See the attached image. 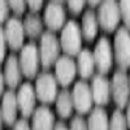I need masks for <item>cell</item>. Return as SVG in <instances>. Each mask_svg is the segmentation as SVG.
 I'll return each instance as SVG.
<instances>
[{
  "label": "cell",
  "mask_w": 130,
  "mask_h": 130,
  "mask_svg": "<svg viewBox=\"0 0 130 130\" xmlns=\"http://www.w3.org/2000/svg\"><path fill=\"white\" fill-rule=\"evenodd\" d=\"M26 3H27V8L30 9L31 13H38L43 7L42 0H34V2H26Z\"/></svg>",
  "instance_id": "30"
},
{
  "label": "cell",
  "mask_w": 130,
  "mask_h": 130,
  "mask_svg": "<svg viewBox=\"0 0 130 130\" xmlns=\"http://www.w3.org/2000/svg\"><path fill=\"white\" fill-rule=\"evenodd\" d=\"M118 8H120V16L121 20L124 21V27L130 30V0H122L118 3Z\"/></svg>",
  "instance_id": "24"
},
{
  "label": "cell",
  "mask_w": 130,
  "mask_h": 130,
  "mask_svg": "<svg viewBox=\"0 0 130 130\" xmlns=\"http://www.w3.org/2000/svg\"><path fill=\"white\" fill-rule=\"evenodd\" d=\"M92 55L95 60V67L99 70V74H107L111 70L113 64V51L111 42L105 37H102L98 40Z\"/></svg>",
  "instance_id": "8"
},
{
  "label": "cell",
  "mask_w": 130,
  "mask_h": 130,
  "mask_svg": "<svg viewBox=\"0 0 130 130\" xmlns=\"http://www.w3.org/2000/svg\"><path fill=\"white\" fill-rule=\"evenodd\" d=\"M72 98H73V104H74L75 111L79 115H85L90 112L94 100H92L91 87L86 81H78L74 85Z\"/></svg>",
  "instance_id": "9"
},
{
  "label": "cell",
  "mask_w": 130,
  "mask_h": 130,
  "mask_svg": "<svg viewBox=\"0 0 130 130\" xmlns=\"http://www.w3.org/2000/svg\"><path fill=\"white\" fill-rule=\"evenodd\" d=\"M60 47L67 56H75L81 52L82 47V31L75 21H68L61 30Z\"/></svg>",
  "instance_id": "1"
},
{
  "label": "cell",
  "mask_w": 130,
  "mask_h": 130,
  "mask_svg": "<svg viewBox=\"0 0 130 130\" xmlns=\"http://www.w3.org/2000/svg\"><path fill=\"white\" fill-rule=\"evenodd\" d=\"M9 14V4L8 2H0V24L8 21Z\"/></svg>",
  "instance_id": "29"
},
{
  "label": "cell",
  "mask_w": 130,
  "mask_h": 130,
  "mask_svg": "<svg viewBox=\"0 0 130 130\" xmlns=\"http://www.w3.org/2000/svg\"><path fill=\"white\" fill-rule=\"evenodd\" d=\"M25 34L30 38H37L42 34L43 30V21L37 13H29L24 21Z\"/></svg>",
  "instance_id": "22"
},
{
  "label": "cell",
  "mask_w": 130,
  "mask_h": 130,
  "mask_svg": "<svg viewBox=\"0 0 130 130\" xmlns=\"http://www.w3.org/2000/svg\"><path fill=\"white\" fill-rule=\"evenodd\" d=\"M4 85H5V79H4V74L0 70V98H2L3 92H4Z\"/></svg>",
  "instance_id": "32"
},
{
  "label": "cell",
  "mask_w": 130,
  "mask_h": 130,
  "mask_svg": "<svg viewBox=\"0 0 130 130\" xmlns=\"http://www.w3.org/2000/svg\"><path fill=\"white\" fill-rule=\"evenodd\" d=\"M98 21L99 25L104 31L112 32L117 29L118 24H120V8H118V3L113 2V0H108V2H102L99 5V10H98Z\"/></svg>",
  "instance_id": "3"
},
{
  "label": "cell",
  "mask_w": 130,
  "mask_h": 130,
  "mask_svg": "<svg viewBox=\"0 0 130 130\" xmlns=\"http://www.w3.org/2000/svg\"><path fill=\"white\" fill-rule=\"evenodd\" d=\"M21 72L26 78H34L38 69H39V48L37 47L35 43H27L21 50V55L18 59Z\"/></svg>",
  "instance_id": "4"
},
{
  "label": "cell",
  "mask_w": 130,
  "mask_h": 130,
  "mask_svg": "<svg viewBox=\"0 0 130 130\" xmlns=\"http://www.w3.org/2000/svg\"><path fill=\"white\" fill-rule=\"evenodd\" d=\"M89 130H109V120H108L107 112L103 108L98 107L91 112L87 120Z\"/></svg>",
  "instance_id": "21"
},
{
  "label": "cell",
  "mask_w": 130,
  "mask_h": 130,
  "mask_svg": "<svg viewBox=\"0 0 130 130\" xmlns=\"http://www.w3.org/2000/svg\"><path fill=\"white\" fill-rule=\"evenodd\" d=\"M8 4H9V9L13 10V13L17 16L24 14L27 7V3L22 2V0H13V2H8Z\"/></svg>",
  "instance_id": "25"
},
{
  "label": "cell",
  "mask_w": 130,
  "mask_h": 130,
  "mask_svg": "<svg viewBox=\"0 0 130 130\" xmlns=\"http://www.w3.org/2000/svg\"><path fill=\"white\" fill-rule=\"evenodd\" d=\"M31 122V130H53L55 116L48 107L42 105L34 111Z\"/></svg>",
  "instance_id": "16"
},
{
  "label": "cell",
  "mask_w": 130,
  "mask_h": 130,
  "mask_svg": "<svg viewBox=\"0 0 130 130\" xmlns=\"http://www.w3.org/2000/svg\"><path fill=\"white\" fill-rule=\"evenodd\" d=\"M60 40L56 38V35L51 31H47L42 34L40 38V46H39V57L40 64L43 68H51L53 64H56L59 55H60Z\"/></svg>",
  "instance_id": "2"
},
{
  "label": "cell",
  "mask_w": 130,
  "mask_h": 130,
  "mask_svg": "<svg viewBox=\"0 0 130 130\" xmlns=\"http://www.w3.org/2000/svg\"><path fill=\"white\" fill-rule=\"evenodd\" d=\"M98 27H99V21H98V16L92 9H89L82 17V37L89 40L92 42L96 38L98 34Z\"/></svg>",
  "instance_id": "18"
},
{
  "label": "cell",
  "mask_w": 130,
  "mask_h": 130,
  "mask_svg": "<svg viewBox=\"0 0 130 130\" xmlns=\"http://www.w3.org/2000/svg\"><path fill=\"white\" fill-rule=\"evenodd\" d=\"M5 51H7V40L4 35V29L0 27V64H3L5 59Z\"/></svg>",
  "instance_id": "28"
},
{
  "label": "cell",
  "mask_w": 130,
  "mask_h": 130,
  "mask_svg": "<svg viewBox=\"0 0 130 130\" xmlns=\"http://www.w3.org/2000/svg\"><path fill=\"white\" fill-rule=\"evenodd\" d=\"M55 102H56V112L60 117L68 118L72 116L74 104H73L72 94L68 90H62L60 94H57Z\"/></svg>",
  "instance_id": "20"
},
{
  "label": "cell",
  "mask_w": 130,
  "mask_h": 130,
  "mask_svg": "<svg viewBox=\"0 0 130 130\" xmlns=\"http://www.w3.org/2000/svg\"><path fill=\"white\" fill-rule=\"evenodd\" d=\"M2 126H3V117H2V112H0V130H2Z\"/></svg>",
  "instance_id": "36"
},
{
  "label": "cell",
  "mask_w": 130,
  "mask_h": 130,
  "mask_svg": "<svg viewBox=\"0 0 130 130\" xmlns=\"http://www.w3.org/2000/svg\"><path fill=\"white\" fill-rule=\"evenodd\" d=\"M94 69H95V60L92 52L90 50H81V52L78 53L77 72L83 79H87L94 74Z\"/></svg>",
  "instance_id": "19"
},
{
  "label": "cell",
  "mask_w": 130,
  "mask_h": 130,
  "mask_svg": "<svg viewBox=\"0 0 130 130\" xmlns=\"http://www.w3.org/2000/svg\"><path fill=\"white\" fill-rule=\"evenodd\" d=\"M69 130H89L87 129V122H86L81 116H75L70 121Z\"/></svg>",
  "instance_id": "26"
},
{
  "label": "cell",
  "mask_w": 130,
  "mask_h": 130,
  "mask_svg": "<svg viewBox=\"0 0 130 130\" xmlns=\"http://www.w3.org/2000/svg\"><path fill=\"white\" fill-rule=\"evenodd\" d=\"M109 130H127L126 117L120 109H116L112 113L109 120Z\"/></svg>",
  "instance_id": "23"
},
{
  "label": "cell",
  "mask_w": 130,
  "mask_h": 130,
  "mask_svg": "<svg viewBox=\"0 0 130 130\" xmlns=\"http://www.w3.org/2000/svg\"><path fill=\"white\" fill-rule=\"evenodd\" d=\"M77 74V65L70 56H61L55 64V78L62 87L69 86Z\"/></svg>",
  "instance_id": "11"
},
{
  "label": "cell",
  "mask_w": 130,
  "mask_h": 130,
  "mask_svg": "<svg viewBox=\"0 0 130 130\" xmlns=\"http://www.w3.org/2000/svg\"><path fill=\"white\" fill-rule=\"evenodd\" d=\"M44 24L50 31H59L65 26V9L61 2H50L44 10Z\"/></svg>",
  "instance_id": "13"
},
{
  "label": "cell",
  "mask_w": 130,
  "mask_h": 130,
  "mask_svg": "<svg viewBox=\"0 0 130 130\" xmlns=\"http://www.w3.org/2000/svg\"><path fill=\"white\" fill-rule=\"evenodd\" d=\"M35 94L38 99L44 104L55 102L57 96V81L55 75L48 72L42 73L35 82Z\"/></svg>",
  "instance_id": "7"
},
{
  "label": "cell",
  "mask_w": 130,
  "mask_h": 130,
  "mask_svg": "<svg viewBox=\"0 0 130 130\" xmlns=\"http://www.w3.org/2000/svg\"><path fill=\"white\" fill-rule=\"evenodd\" d=\"M13 130H31V126L29 125V122L25 120V118H21V120L16 121Z\"/></svg>",
  "instance_id": "31"
},
{
  "label": "cell",
  "mask_w": 130,
  "mask_h": 130,
  "mask_svg": "<svg viewBox=\"0 0 130 130\" xmlns=\"http://www.w3.org/2000/svg\"><path fill=\"white\" fill-rule=\"evenodd\" d=\"M4 35L7 44L10 50L18 51L24 47V39H25V29L24 22L17 17H12L7 21V25L4 29Z\"/></svg>",
  "instance_id": "10"
},
{
  "label": "cell",
  "mask_w": 130,
  "mask_h": 130,
  "mask_svg": "<svg viewBox=\"0 0 130 130\" xmlns=\"http://www.w3.org/2000/svg\"><path fill=\"white\" fill-rule=\"evenodd\" d=\"M16 98H17L18 111L22 113L25 118L34 113L37 94H35V89L32 87L31 83L26 82L24 85H21L16 94Z\"/></svg>",
  "instance_id": "12"
},
{
  "label": "cell",
  "mask_w": 130,
  "mask_h": 130,
  "mask_svg": "<svg viewBox=\"0 0 130 130\" xmlns=\"http://www.w3.org/2000/svg\"><path fill=\"white\" fill-rule=\"evenodd\" d=\"M115 59L121 70L130 67V31L126 27L117 29L115 35Z\"/></svg>",
  "instance_id": "5"
},
{
  "label": "cell",
  "mask_w": 130,
  "mask_h": 130,
  "mask_svg": "<svg viewBox=\"0 0 130 130\" xmlns=\"http://www.w3.org/2000/svg\"><path fill=\"white\" fill-rule=\"evenodd\" d=\"M3 121L7 125H13L17 121V112H18V104L16 92L13 90H8L3 94L2 107H0Z\"/></svg>",
  "instance_id": "15"
},
{
  "label": "cell",
  "mask_w": 130,
  "mask_h": 130,
  "mask_svg": "<svg viewBox=\"0 0 130 130\" xmlns=\"http://www.w3.org/2000/svg\"><path fill=\"white\" fill-rule=\"evenodd\" d=\"M86 2L83 0H75V2H68V8L73 14H79L85 7Z\"/></svg>",
  "instance_id": "27"
},
{
  "label": "cell",
  "mask_w": 130,
  "mask_h": 130,
  "mask_svg": "<svg viewBox=\"0 0 130 130\" xmlns=\"http://www.w3.org/2000/svg\"><path fill=\"white\" fill-rule=\"evenodd\" d=\"M21 78H22V72H21V67L17 56L10 55L5 60L4 65V79L5 83L12 89H16L17 86L21 83Z\"/></svg>",
  "instance_id": "17"
},
{
  "label": "cell",
  "mask_w": 130,
  "mask_h": 130,
  "mask_svg": "<svg viewBox=\"0 0 130 130\" xmlns=\"http://www.w3.org/2000/svg\"><path fill=\"white\" fill-rule=\"evenodd\" d=\"M53 130H69V127L65 125L62 121H59L55 124V127H53Z\"/></svg>",
  "instance_id": "33"
},
{
  "label": "cell",
  "mask_w": 130,
  "mask_h": 130,
  "mask_svg": "<svg viewBox=\"0 0 130 130\" xmlns=\"http://www.w3.org/2000/svg\"><path fill=\"white\" fill-rule=\"evenodd\" d=\"M87 4L91 7H96V5H100V2H87Z\"/></svg>",
  "instance_id": "35"
},
{
  "label": "cell",
  "mask_w": 130,
  "mask_h": 130,
  "mask_svg": "<svg viewBox=\"0 0 130 130\" xmlns=\"http://www.w3.org/2000/svg\"><path fill=\"white\" fill-rule=\"evenodd\" d=\"M129 81H130V77H129Z\"/></svg>",
  "instance_id": "37"
},
{
  "label": "cell",
  "mask_w": 130,
  "mask_h": 130,
  "mask_svg": "<svg viewBox=\"0 0 130 130\" xmlns=\"http://www.w3.org/2000/svg\"><path fill=\"white\" fill-rule=\"evenodd\" d=\"M111 92L113 96V100L116 105L122 109L127 105L129 98H130V81L125 70H117L113 74L112 85H111Z\"/></svg>",
  "instance_id": "6"
},
{
  "label": "cell",
  "mask_w": 130,
  "mask_h": 130,
  "mask_svg": "<svg viewBox=\"0 0 130 130\" xmlns=\"http://www.w3.org/2000/svg\"><path fill=\"white\" fill-rule=\"evenodd\" d=\"M127 107V109H126V115H125V117H126V122H127V127L130 129V103L126 105Z\"/></svg>",
  "instance_id": "34"
},
{
  "label": "cell",
  "mask_w": 130,
  "mask_h": 130,
  "mask_svg": "<svg viewBox=\"0 0 130 130\" xmlns=\"http://www.w3.org/2000/svg\"><path fill=\"white\" fill-rule=\"evenodd\" d=\"M90 87L92 94V100L98 105L108 104L111 95V85L104 74H96L92 78V83Z\"/></svg>",
  "instance_id": "14"
}]
</instances>
